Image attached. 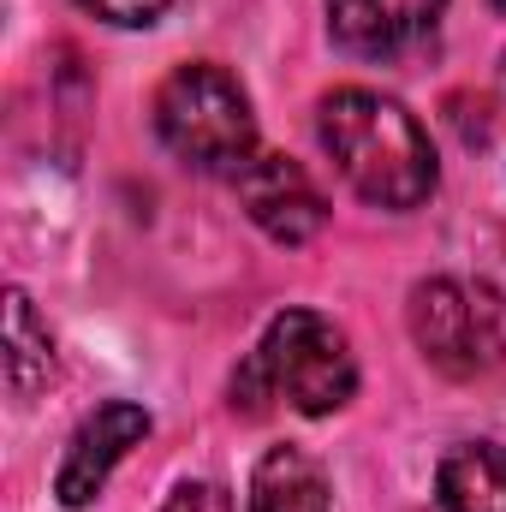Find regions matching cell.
Here are the masks:
<instances>
[{
    "instance_id": "7c38bea8",
    "label": "cell",
    "mask_w": 506,
    "mask_h": 512,
    "mask_svg": "<svg viewBox=\"0 0 506 512\" xmlns=\"http://www.w3.org/2000/svg\"><path fill=\"white\" fill-rule=\"evenodd\" d=\"M161 512H233V495L221 483H209V477H185V483H173Z\"/></svg>"
},
{
    "instance_id": "277c9868",
    "label": "cell",
    "mask_w": 506,
    "mask_h": 512,
    "mask_svg": "<svg viewBox=\"0 0 506 512\" xmlns=\"http://www.w3.org/2000/svg\"><path fill=\"white\" fill-rule=\"evenodd\" d=\"M411 340L417 352L441 370V376H477L501 358L506 334H501V304L489 286L435 274L411 292Z\"/></svg>"
},
{
    "instance_id": "3957f363",
    "label": "cell",
    "mask_w": 506,
    "mask_h": 512,
    "mask_svg": "<svg viewBox=\"0 0 506 512\" xmlns=\"http://www.w3.org/2000/svg\"><path fill=\"white\" fill-rule=\"evenodd\" d=\"M149 120L167 155L197 173H239L256 155V114L245 84L215 60H185L161 78Z\"/></svg>"
},
{
    "instance_id": "30bf717a",
    "label": "cell",
    "mask_w": 506,
    "mask_h": 512,
    "mask_svg": "<svg viewBox=\"0 0 506 512\" xmlns=\"http://www.w3.org/2000/svg\"><path fill=\"white\" fill-rule=\"evenodd\" d=\"M54 382V340L30 304V292H6V387L18 405H30L42 387Z\"/></svg>"
},
{
    "instance_id": "7a4b0ae2",
    "label": "cell",
    "mask_w": 506,
    "mask_h": 512,
    "mask_svg": "<svg viewBox=\"0 0 506 512\" xmlns=\"http://www.w3.org/2000/svg\"><path fill=\"white\" fill-rule=\"evenodd\" d=\"M352 393H358V358L346 328L322 310H280L233 382V411L262 417L274 399L298 417H334L340 405H352Z\"/></svg>"
},
{
    "instance_id": "8992f818",
    "label": "cell",
    "mask_w": 506,
    "mask_h": 512,
    "mask_svg": "<svg viewBox=\"0 0 506 512\" xmlns=\"http://www.w3.org/2000/svg\"><path fill=\"white\" fill-rule=\"evenodd\" d=\"M233 191H239V209L274 245H310L328 227V203H322L316 179L298 161H286V155L256 149L251 161L233 173Z\"/></svg>"
},
{
    "instance_id": "8fae6325",
    "label": "cell",
    "mask_w": 506,
    "mask_h": 512,
    "mask_svg": "<svg viewBox=\"0 0 506 512\" xmlns=\"http://www.w3.org/2000/svg\"><path fill=\"white\" fill-rule=\"evenodd\" d=\"M84 12H96L102 24H120V30H149L173 0H78Z\"/></svg>"
},
{
    "instance_id": "9c48e42d",
    "label": "cell",
    "mask_w": 506,
    "mask_h": 512,
    "mask_svg": "<svg viewBox=\"0 0 506 512\" xmlns=\"http://www.w3.org/2000/svg\"><path fill=\"white\" fill-rule=\"evenodd\" d=\"M435 507L441 512H506V447L501 441H459L435 465Z\"/></svg>"
},
{
    "instance_id": "5b68a950",
    "label": "cell",
    "mask_w": 506,
    "mask_h": 512,
    "mask_svg": "<svg viewBox=\"0 0 506 512\" xmlns=\"http://www.w3.org/2000/svg\"><path fill=\"white\" fill-rule=\"evenodd\" d=\"M155 429V417L137 399H102L66 441L60 471H54V501L66 512H84L114 477V465L126 459L131 447H143Z\"/></svg>"
},
{
    "instance_id": "6da1fadb",
    "label": "cell",
    "mask_w": 506,
    "mask_h": 512,
    "mask_svg": "<svg viewBox=\"0 0 506 512\" xmlns=\"http://www.w3.org/2000/svg\"><path fill=\"white\" fill-rule=\"evenodd\" d=\"M316 137L334 155L340 179L370 203V209H417L435 197V149L417 114H405L393 96L340 84L316 108Z\"/></svg>"
},
{
    "instance_id": "ba28073f",
    "label": "cell",
    "mask_w": 506,
    "mask_h": 512,
    "mask_svg": "<svg viewBox=\"0 0 506 512\" xmlns=\"http://www.w3.org/2000/svg\"><path fill=\"white\" fill-rule=\"evenodd\" d=\"M245 512H334L328 471L304 453V447H268L251 471V495Z\"/></svg>"
},
{
    "instance_id": "52a82bcc",
    "label": "cell",
    "mask_w": 506,
    "mask_h": 512,
    "mask_svg": "<svg viewBox=\"0 0 506 512\" xmlns=\"http://www.w3.org/2000/svg\"><path fill=\"white\" fill-rule=\"evenodd\" d=\"M441 12L447 0H328V36L358 60H393L417 48L441 24Z\"/></svg>"
}]
</instances>
